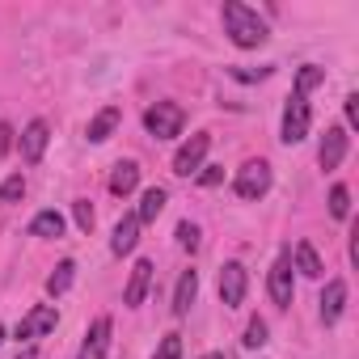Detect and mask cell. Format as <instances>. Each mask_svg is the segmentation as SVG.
<instances>
[{
    "label": "cell",
    "instance_id": "35",
    "mask_svg": "<svg viewBox=\"0 0 359 359\" xmlns=\"http://www.w3.org/2000/svg\"><path fill=\"white\" fill-rule=\"evenodd\" d=\"M0 342H5V325H0Z\"/></svg>",
    "mask_w": 359,
    "mask_h": 359
},
{
    "label": "cell",
    "instance_id": "29",
    "mask_svg": "<svg viewBox=\"0 0 359 359\" xmlns=\"http://www.w3.org/2000/svg\"><path fill=\"white\" fill-rule=\"evenodd\" d=\"M199 182H203V187H220V182H224V169H220V165H203Z\"/></svg>",
    "mask_w": 359,
    "mask_h": 359
},
{
    "label": "cell",
    "instance_id": "5",
    "mask_svg": "<svg viewBox=\"0 0 359 359\" xmlns=\"http://www.w3.org/2000/svg\"><path fill=\"white\" fill-rule=\"evenodd\" d=\"M208 148H212V135L208 131H195L182 148L173 152V173L177 177H191L195 169H203V156H208Z\"/></svg>",
    "mask_w": 359,
    "mask_h": 359
},
{
    "label": "cell",
    "instance_id": "20",
    "mask_svg": "<svg viewBox=\"0 0 359 359\" xmlns=\"http://www.w3.org/2000/svg\"><path fill=\"white\" fill-rule=\"evenodd\" d=\"M72 279H76V262H72V258H64V262L47 275V296H64V292L72 287Z\"/></svg>",
    "mask_w": 359,
    "mask_h": 359
},
{
    "label": "cell",
    "instance_id": "9",
    "mask_svg": "<svg viewBox=\"0 0 359 359\" xmlns=\"http://www.w3.org/2000/svg\"><path fill=\"white\" fill-rule=\"evenodd\" d=\"M110 330H114V321L102 313V317H93V325L85 330V342H81V355L76 359H106V351H110Z\"/></svg>",
    "mask_w": 359,
    "mask_h": 359
},
{
    "label": "cell",
    "instance_id": "22",
    "mask_svg": "<svg viewBox=\"0 0 359 359\" xmlns=\"http://www.w3.org/2000/svg\"><path fill=\"white\" fill-rule=\"evenodd\" d=\"M321 81H325V68H317V64H304V68L296 72V93H300V97H309V93H313Z\"/></svg>",
    "mask_w": 359,
    "mask_h": 359
},
{
    "label": "cell",
    "instance_id": "3",
    "mask_svg": "<svg viewBox=\"0 0 359 359\" xmlns=\"http://www.w3.org/2000/svg\"><path fill=\"white\" fill-rule=\"evenodd\" d=\"M233 191H237V199H262L271 191V165L266 161H245L233 177Z\"/></svg>",
    "mask_w": 359,
    "mask_h": 359
},
{
    "label": "cell",
    "instance_id": "23",
    "mask_svg": "<svg viewBox=\"0 0 359 359\" xmlns=\"http://www.w3.org/2000/svg\"><path fill=\"white\" fill-rule=\"evenodd\" d=\"M330 216H334V220H346V216H351V191H346L342 182L330 191Z\"/></svg>",
    "mask_w": 359,
    "mask_h": 359
},
{
    "label": "cell",
    "instance_id": "25",
    "mask_svg": "<svg viewBox=\"0 0 359 359\" xmlns=\"http://www.w3.org/2000/svg\"><path fill=\"white\" fill-rule=\"evenodd\" d=\"M250 351H258V346H266V321L262 317H250V325H245V338H241Z\"/></svg>",
    "mask_w": 359,
    "mask_h": 359
},
{
    "label": "cell",
    "instance_id": "34",
    "mask_svg": "<svg viewBox=\"0 0 359 359\" xmlns=\"http://www.w3.org/2000/svg\"><path fill=\"white\" fill-rule=\"evenodd\" d=\"M203 359H224V355H220V351H208V355H203Z\"/></svg>",
    "mask_w": 359,
    "mask_h": 359
},
{
    "label": "cell",
    "instance_id": "27",
    "mask_svg": "<svg viewBox=\"0 0 359 359\" xmlns=\"http://www.w3.org/2000/svg\"><path fill=\"white\" fill-rule=\"evenodd\" d=\"M72 220H76V229H81V233H89V229H93V208H89V199H76V203H72Z\"/></svg>",
    "mask_w": 359,
    "mask_h": 359
},
{
    "label": "cell",
    "instance_id": "18",
    "mask_svg": "<svg viewBox=\"0 0 359 359\" xmlns=\"http://www.w3.org/2000/svg\"><path fill=\"white\" fill-rule=\"evenodd\" d=\"M135 241H140V220L135 216H123L118 224H114V237H110V250L123 258V254H131L135 250Z\"/></svg>",
    "mask_w": 359,
    "mask_h": 359
},
{
    "label": "cell",
    "instance_id": "19",
    "mask_svg": "<svg viewBox=\"0 0 359 359\" xmlns=\"http://www.w3.org/2000/svg\"><path fill=\"white\" fill-rule=\"evenodd\" d=\"M165 203H169V195H165L161 187H148V191H144V199H140V212H135V220H140V224H152V220L165 212Z\"/></svg>",
    "mask_w": 359,
    "mask_h": 359
},
{
    "label": "cell",
    "instance_id": "30",
    "mask_svg": "<svg viewBox=\"0 0 359 359\" xmlns=\"http://www.w3.org/2000/svg\"><path fill=\"white\" fill-rule=\"evenodd\" d=\"M233 76L237 81H262V76H271V68H233Z\"/></svg>",
    "mask_w": 359,
    "mask_h": 359
},
{
    "label": "cell",
    "instance_id": "33",
    "mask_svg": "<svg viewBox=\"0 0 359 359\" xmlns=\"http://www.w3.org/2000/svg\"><path fill=\"white\" fill-rule=\"evenodd\" d=\"M18 359H39V351H34V346H26V351H22Z\"/></svg>",
    "mask_w": 359,
    "mask_h": 359
},
{
    "label": "cell",
    "instance_id": "10",
    "mask_svg": "<svg viewBox=\"0 0 359 359\" xmlns=\"http://www.w3.org/2000/svg\"><path fill=\"white\" fill-rule=\"evenodd\" d=\"M47 140H51V127H47L43 118H30L26 131H22V161H26V165H39L43 152H47Z\"/></svg>",
    "mask_w": 359,
    "mask_h": 359
},
{
    "label": "cell",
    "instance_id": "21",
    "mask_svg": "<svg viewBox=\"0 0 359 359\" xmlns=\"http://www.w3.org/2000/svg\"><path fill=\"white\" fill-rule=\"evenodd\" d=\"M30 237H64V216L60 212H39L30 220Z\"/></svg>",
    "mask_w": 359,
    "mask_h": 359
},
{
    "label": "cell",
    "instance_id": "13",
    "mask_svg": "<svg viewBox=\"0 0 359 359\" xmlns=\"http://www.w3.org/2000/svg\"><path fill=\"white\" fill-rule=\"evenodd\" d=\"M287 254H292V271H300L304 279H321V275H325V266H321L313 241H296V250H287Z\"/></svg>",
    "mask_w": 359,
    "mask_h": 359
},
{
    "label": "cell",
    "instance_id": "2",
    "mask_svg": "<svg viewBox=\"0 0 359 359\" xmlns=\"http://www.w3.org/2000/svg\"><path fill=\"white\" fill-rule=\"evenodd\" d=\"M144 127L152 140H173V135H182L187 127V110L177 106V102H156L144 110Z\"/></svg>",
    "mask_w": 359,
    "mask_h": 359
},
{
    "label": "cell",
    "instance_id": "16",
    "mask_svg": "<svg viewBox=\"0 0 359 359\" xmlns=\"http://www.w3.org/2000/svg\"><path fill=\"white\" fill-rule=\"evenodd\" d=\"M195 296H199V271H182V279H177V287H173V313L187 317Z\"/></svg>",
    "mask_w": 359,
    "mask_h": 359
},
{
    "label": "cell",
    "instance_id": "28",
    "mask_svg": "<svg viewBox=\"0 0 359 359\" xmlns=\"http://www.w3.org/2000/svg\"><path fill=\"white\" fill-rule=\"evenodd\" d=\"M177 245H182V250H199V229L191 224V220H182V224H177Z\"/></svg>",
    "mask_w": 359,
    "mask_h": 359
},
{
    "label": "cell",
    "instance_id": "14",
    "mask_svg": "<svg viewBox=\"0 0 359 359\" xmlns=\"http://www.w3.org/2000/svg\"><path fill=\"white\" fill-rule=\"evenodd\" d=\"M342 309H346V283H342V279H330L325 292H321V321L334 325V321L342 317Z\"/></svg>",
    "mask_w": 359,
    "mask_h": 359
},
{
    "label": "cell",
    "instance_id": "8",
    "mask_svg": "<svg viewBox=\"0 0 359 359\" xmlns=\"http://www.w3.org/2000/svg\"><path fill=\"white\" fill-rule=\"evenodd\" d=\"M55 325H60L55 304H34V309L18 321V330H13V334H18V342H22V338H39V334H47V330H55Z\"/></svg>",
    "mask_w": 359,
    "mask_h": 359
},
{
    "label": "cell",
    "instance_id": "11",
    "mask_svg": "<svg viewBox=\"0 0 359 359\" xmlns=\"http://www.w3.org/2000/svg\"><path fill=\"white\" fill-rule=\"evenodd\" d=\"M148 287H152V262H148V258H140V262L131 266V279H127L123 304H127V309H140V304H144V296H148Z\"/></svg>",
    "mask_w": 359,
    "mask_h": 359
},
{
    "label": "cell",
    "instance_id": "4",
    "mask_svg": "<svg viewBox=\"0 0 359 359\" xmlns=\"http://www.w3.org/2000/svg\"><path fill=\"white\" fill-rule=\"evenodd\" d=\"M309 127H313V110H309V97H300V93H292L287 97V106H283V144H300L304 135H309Z\"/></svg>",
    "mask_w": 359,
    "mask_h": 359
},
{
    "label": "cell",
    "instance_id": "32",
    "mask_svg": "<svg viewBox=\"0 0 359 359\" xmlns=\"http://www.w3.org/2000/svg\"><path fill=\"white\" fill-rule=\"evenodd\" d=\"M346 123H351V127L359 123V93H351V97H346Z\"/></svg>",
    "mask_w": 359,
    "mask_h": 359
},
{
    "label": "cell",
    "instance_id": "1",
    "mask_svg": "<svg viewBox=\"0 0 359 359\" xmlns=\"http://www.w3.org/2000/svg\"><path fill=\"white\" fill-rule=\"evenodd\" d=\"M220 22H224V34L233 39V47H241V51H254V47H262V43L271 39V30H266V22L258 18V9L241 5V0H224Z\"/></svg>",
    "mask_w": 359,
    "mask_h": 359
},
{
    "label": "cell",
    "instance_id": "7",
    "mask_svg": "<svg viewBox=\"0 0 359 359\" xmlns=\"http://www.w3.org/2000/svg\"><path fill=\"white\" fill-rule=\"evenodd\" d=\"M245 287H250L245 266H241V262H224V266H220V300H224L229 309H237V304L245 300Z\"/></svg>",
    "mask_w": 359,
    "mask_h": 359
},
{
    "label": "cell",
    "instance_id": "31",
    "mask_svg": "<svg viewBox=\"0 0 359 359\" xmlns=\"http://www.w3.org/2000/svg\"><path fill=\"white\" fill-rule=\"evenodd\" d=\"M9 148H13V127H9V123H0V156H5Z\"/></svg>",
    "mask_w": 359,
    "mask_h": 359
},
{
    "label": "cell",
    "instance_id": "6",
    "mask_svg": "<svg viewBox=\"0 0 359 359\" xmlns=\"http://www.w3.org/2000/svg\"><path fill=\"white\" fill-rule=\"evenodd\" d=\"M266 292L279 309H292V296H296V283H292V254L283 250L271 266V279H266Z\"/></svg>",
    "mask_w": 359,
    "mask_h": 359
},
{
    "label": "cell",
    "instance_id": "17",
    "mask_svg": "<svg viewBox=\"0 0 359 359\" xmlns=\"http://www.w3.org/2000/svg\"><path fill=\"white\" fill-rule=\"evenodd\" d=\"M135 187H140V165H135V161H118L114 173H110V195L123 199V195H131Z\"/></svg>",
    "mask_w": 359,
    "mask_h": 359
},
{
    "label": "cell",
    "instance_id": "24",
    "mask_svg": "<svg viewBox=\"0 0 359 359\" xmlns=\"http://www.w3.org/2000/svg\"><path fill=\"white\" fill-rule=\"evenodd\" d=\"M26 195V177L22 173H9L5 182H0V203H18Z\"/></svg>",
    "mask_w": 359,
    "mask_h": 359
},
{
    "label": "cell",
    "instance_id": "12",
    "mask_svg": "<svg viewBox=\"0 0 359 359\" xmlns=\"http://www.w3.org/2000/svg\"><path fill=\"white\" fill-rule=\"evenodd\" d=\"M342 156H346V131H342V127H325L321 148H317L321 169H338V165H342Z\"/></svg>",
    "mask_w": 359,
    "mask_h": 359
},
{
    "label": "cell",
    "instance_id": "15",
    "mask_svg": "<svg viewBox=\"0 0 359 359\" xmlns=\"http://www.w3.org/2000/svg\"><path fill=\"white\" fill-rule=\"evenodd\" d=\"M123 123V110L118 106H106V110H97L93 118H89V144H106L110 135H114V127Z\"/></svg>",
    "mask_w": 359,
    "mask_h": 359
},
{
    "label": "cell",
    "instance_id": "26",
    "mask_svg": "<svg viewBox=\"0 0 359 359\" xmlns=\"http://www.w3.org/2000/svg\"><path fill=\"white\" fill-rule=\"evenodd\" d=\"M152 359H182V334H165Z\"/></svg>",
    "mask_w": 359,
    "mask_h": 359
}]
</instances>
